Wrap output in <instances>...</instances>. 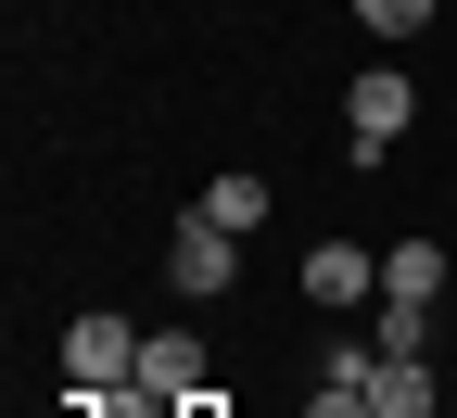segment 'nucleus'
<instances>
[{
	"label": "nucleus",
	"mask_w": 457,
	"mask_h": 418,
	"mask_svg": "<svg viewBox=\"0 0 457 418\" xmlns=\"http://www.w3.org/2000/svg\"><path fill=\"white\" fill-rule=\"evenodd\" d=\"M128 393H140V406H191V393H204V330H153Z\"/></svg>",
	"instance_id": "4"
},
{
	"label": "nucleus",
	"mask_w": 457,
	"mask_h": 418,
	"mask_svg": "<svg viewBox=\"0 0 457 418\" xmlns=\"http://www.w3.org/2000/svg\"><path fill=\"white\" fill-rule=\"evenodd\" d=\"M191 216H216L228 242H254V228H267V177H242V165H228V177H216V191H204Z\"/></svg>",
	"instance_id": "7"
},
{
	"label": "nucleus",
	"mask_w": 457,
	"mask_h": 418,
	"mask_svg": "<svg viewBox=\"0 0 457 418\" xmlns=\"http://www.w3.org/2000/svg\"><path fill=\"white\" fill-rule=\"evenodd\" d=\"M369 342H381V355H432V305H381Z\"/></svg>",
	"instance_id": "9"
},
{
	"label": "nucleus",
	"mask_w": 457,
	"mask_h": 418,
	"mask_svg": "<svg viewBox=\"0 0 457 418\" xmlns=\"http://www.w3.org/2000/svg\"><path fill=\"white\" fill-rule=\"evenodd\" d=\"M407 114H420V89L394 77V64H369L356 89H343V152H356V165H381L394 140H407Z\"/></svg>",
	"instance_id": "2"
},
{
	"label": "nucleus",
	"mask_w": 457,
	"mask_h": 418,
	"mask_svg": "<svg viewBox=\"0 0 457 418\" xmlns=\"http://www.w3.org/2000/svg\"><path fill=\"white\" fill-rule=\"evenodd\" d=\"M305 305H381V254L369 242H318L305 254Z\"/></svg>",
	"instance_id": "5"
},
{
	"label": "nucleus",
	"mask_w": 457,
	"mask_h": 418,
	"mask_svg": "<svg viewBox=\"0 0 457 418\" xmlns=\"http://www.w3.org/2000/svg\"><path fill=\"white\" fill-rule=\"evenodd\" d=\"M432 13H445V0H356V26H369V38H420Z\"/></svg>",
	"instance_id": "10"
},
{
	"label": "nucleus",
	"mask_w": 457,
	"mask_h": 418,
	"mask_svg": "<svg viewBox=\"0 0 457 418\" xmlns=\"http://www.w3.org/2000/svg\"><path fill=\"white\" fill-rule=\"evenodd\" d=\"M140 342H153V330L102 317V305L64 317V393H128V381H140Z\"/></svg>",
	"instance_id": "1"
},
{
	"label": "nucleus",
	"mask_w": 457,
	"mask_h": 418,
	"mask_svg": "<svg viewBox=\"0 0 457 418\" xmlns=\"http://www.w3.org/2000/svg\"><path fill=\"white\" fill-rule=\"evenodd\" d=\"M445 291V242H394L381 254V305H432Z\"/></svg>",
	"instance_id": "6"
},
{
	"label": "nucleus",
	"mask_w": 457,
	"mask_h": 418,
	"mask_svg": "<svg viewBox=\"0 0 457 418\" xmlns=\"http://www.w3.org/2000/svg\"><path fill=\"white\" fill-rule=\"evenodd\" d=\"M369 406H381V418H432V355H381Z\"/></svg>",
	"instance_id": "8"
},
{
	"label": "nucleus",
	"mask_w": 457,
	"mask_h": 418,
	"mask_svg": "<svg viewBox=\"0 0 457 418\" xmlns=\"http://www.w3.org/2000/svg\"><path fill=\"white\" fill-rule=\"evenodd\" d=\"M228 279H242V242H228L216 216H191L179 242H165V291H179V305H216Z\"/></svg>",
	"instance_id": "3"
},
{
	"label": "nucleus",
	"mask_w": 457,
	"mask_h": 418,
	"mask_svg": "<svg viewBox=\"0 0 457 418\" xmlns=\"http://www.w3.org/2000/svg\"><path fill=\"white\" fill-rule=\"evenodd\" d=\"M179 418H228V406H216V393H191V406H179Z\"/></svg>",
	"instance_id": "11"
}]
</instances>
